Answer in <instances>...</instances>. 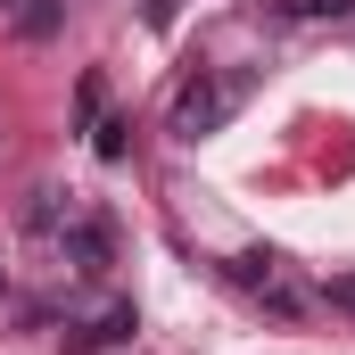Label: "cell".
<instances>
[{"instance_id": "obj_1", "label": "cell", "mask_w": 355, "mask_h": 355, "mask_svg": "<svg viewBox=\"0 0 355 355\" xmlns=\"http://www.w3.org/2000/svg\"><path fill=\"white\" fill-rule=\"evenodd\" d=\"M248 91H257L248 67H198V75L174 91V141H207V132H223V124L248 107Z\"/></svg>"}, {"instance_id": "obj_2", "label": "cell", "mask_w": 355, "mask_h": 355, "mask_svg": "<svg viewBox=\"0 0 355 355\" xmlns=\"http://www.w3.org/2000/svg\"><path fill=\"white\" fill-rule=\"evenodd\" d=\"M223 281H232L248 306H265L272 322H306V314H314V289L297 281L289 257H272V248H240V257H223Z\"/></svg>"}, {"instance_id": "obj_3", "label": "cell", "mask_w": 355, "mask_h": 355, "mask_svg": "<svg viewBox=\"0 0 355 355\" xmlns=\"http://www.w3.org/2000/svg\"><path fill=\"white\" fill-rule=\"evenodd\" d=\"M58 257H67V272L99 281V272L116 265V215H107V207H75V215L58 223Z\"/></svg>"}, {"instance_id": "obj_4", "label": "cell", "mask_w": 355, "mask_h": 355, "mask_svg": "<svg viewBox=\"0 0 355 355\" xmlns=\"http://www.w3.org/2000/svg\"><path fill=\"white\" fill-rule=\"evenodd\" d=\"M132 331H141V314L132 306H107V314H91L67 331V355H107V347H132Z\"/></svg>"}, {"instance_id": "obj_5", "label": "cell", "mask_w": 355, "mask_h": 355, "mask_svg": "<svg viewBox=\"0 0 355 355\" xmlns=\"http://www.w3.org/2000/svg\"><path fill=\"white\" fill-rule=\"evenodd\" d=\"M281 25H347L355 17V0H265Z\"/></svg>"}, {"instance_id": "obj_6", "label": "cell", "mask_w": 355, "mask_h": 355, "mask_svg": "<svg viewBox=\"0 0 355 355\" xmlns=\"http://www.w3.org/2000/svg\"><path fill=\"white\" fill-rule=\"evenodd\" d=\"M58 17H67L58 0H25V8H17V33H25V42H50V33H58Z\"/></svg>"}, {"instance_id": "obj_7", "label": "cell", "mask_w": 355, "mask_h": 355, "mask_svg": "<svg viewBox=\"0 0 355 355\" xmlns=\"http://www.w3.org/2000/svg\"><path fill=\"white\" fill-rule=\"evenodd\" d=\"M124 132H132L124 116H99V124H91V149H99V157L116 166V157H124Z\"/></svg>"}, {"instance_id": "obj_8", "label": "cell", "mask_w": 355, "mask_h": 355, "mask_svg": "<svg viewBox=\"0 0 355 355\" xmlns=\"http://www.w3.org/2000/svg\"><path fill=\"white\" fill-rule=\"evenodd\" d=\"M314 297H331V306H339V314H355V272H331V281H322V289H314Z\"/></svg>"}, {"instance_id": "obj_9", "label": "cell", "mask_w": 355, "mask_h": 355, "mask_svg": "<svg viewBox=\"0 0 355 355\" xmlns=\"http://www.w3.org/2000/svg\"><path fill=\"white\" fill-rule=\"evenodd\" d=\"M75 116H83V124H99V75H83V91H75Z\"/></svg>"}, {"instance_id": "obj_10", "label": "cell", "mask_w": 355, "mask_h": 355, "mask_svg": "<svg viewBox=\"0 0 355 355\" xmlns=\"http://www.w3.org/2000/svg\"><path fill=\"white\" fill-rule=\"evenodd\" d=\"M149 25L166 33V25H174V0H149Z\"/></svg>"}, {"instance_id": "obj_11", "label": "cell", "mask_w": 355, "mask_h": 355, "mask_svg": "<svg viewBox=\"0 0 355 355\" xmlns=\"http://www.w3.org/2000/svg\"><path fill=\"white\" fill-rule=\"evenodd\" d=\"M0 8H17V0H0Z\"/></svg>"}]
</instances>
